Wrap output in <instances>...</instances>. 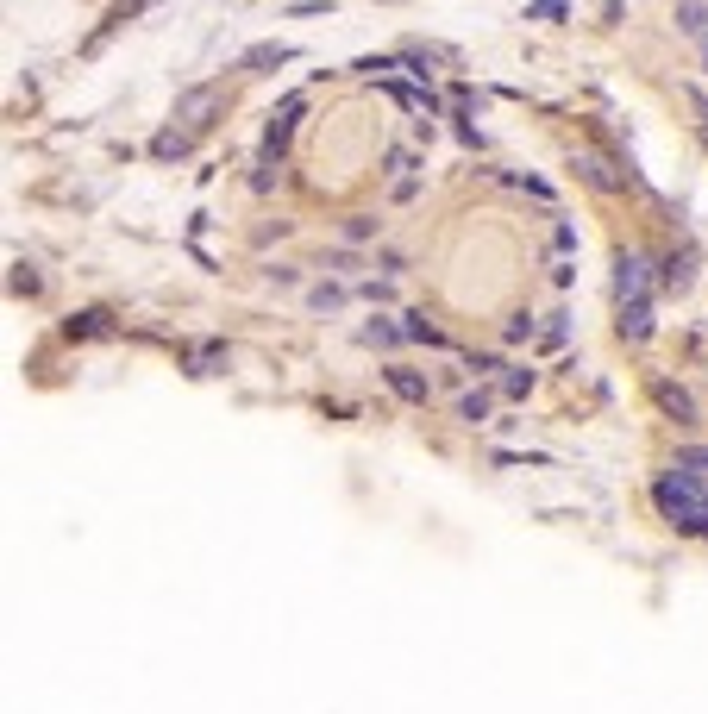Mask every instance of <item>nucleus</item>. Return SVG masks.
<instances>
[{
	"label": "nucleus",
	"instance_id": "412c9836",
	"mask_svg": "<svg viewBox=\"0 0 708 714\" xmlns=\"http://www.w3.org/2000/svg\"><path fill=\"white\" fill-rule=\"evenodd\" d=\"M527 19H564V0H533Z\"/></svg>",
	"mask_w": 708,
	"mask_h": 714
},
{
	"label": "nucleus",
	"instance_id": "f257e3e1",
	"mask_svg": "<svg viewBox=\"0 0 708 714\" xmlns=\"http://www.w3.org/2000/svg\"><path fill=\"white\" fill-rule=\"evenodd\" d=\"M652 282H658V276H652V264H646V251H621V257H615V307H621V301H646Z\"/></svg>",
	"mask_w": 708,
	"mask_h": 714
},
{
	"label": "nucleus",
	"instance_id": "4468645a",
	"mask_svg": "<svg viewBox=\"0 0 708 714\" xmlns=\"http://www.w3.org/2000/svg\"><path fill=\"white\" fill-rule=\"evenodd\" d=\"M94 332H107V314H76L69 320V339H94Z\"/></svg>",
	"mask_w": 708,
	"mask_h": 714
},
{
	"label": "nucleus",
	"instance_id": "f03ea898",
	"mask_svg": "<svg viewBox=\"0 0 708 714\" xmlns=\"http://www.w3.org/2000/svg\"><path fill=\"white\" fill-rule=\"evenodd\" d=\"M220 107V82H201V88H188V94H176V126L182 132H195V126H207V113Z\"/></svg>",
	"mask_w": 708,
	"mask_h": 714
},
{
	"label": "nucleus",
	"instance_id": "423d86ee",
	"mask_svg": "<svg viewBox=\"0 0 708 714\" xmlns=\"http://www.w3.org/2000/svg\"><path fill=\"white\" fill-rule=\"evenodd\" d=\"M690 282H696V257L690 251H671L665 264H658V289H665V295H683Z\"/></svg>",
	"mask_w": 708,
	"mask_h": 714
},
{
	"label": "nucleus",
	"instance_id": "a211bd4d",
	"mask_svg": "<svg viewBox=\"0 0 708 714\" xmlns=\"http://www.w3.org/2000/svg\"><path fill=\"white\" fill-rule=\"evenodd\" d=\"M508 345H521V339H533V314H508Z\"/></svg>",
	"mask_w": 708,
	"mask_h": 714
},
{
	"label": "nucleus",
	"instance_id": "0eeeda50",
	"mask_svg": "<svg viewBox=\"0 0 708 714\" xmlns=\"http://www.w3.org/2000/svg\"><path fill=\"white\" fill-rule=\"evenodd\" d=\"M295 57V44H257V51H245V69L251 76H270L276 63H289Z\"/></svg>",
	"mask_w": 708,
	"mask_h": 714
},
{
	"label": "nucleus",
	"instance_id": "ddd939ff",
	"mask_svg": "<svg viewBox=\"0 0 708 714\" xmlns=\"http://www.w3.org/2000/svg\"><path fill=\"white\" fill-rule=\"evenodd\" d=\"M401 332H408V339H420V345H445L439 326H427V314H408V326H401Z\"/></svg>",
	"mask_w": 708,
	"mask_h": 714
},
{
	"label": "nucleus",
	"instance_id": "6ab92c4d",
	"mask_svg": "<svg viewBox=\"0 0 708 714\" xmlns=\"http://www.w3.org/2000/svg\"><path fill=\"white\" fill-rule=\"evenodd\" d=\"M483 414H489V395H483V389L458 401V420H483Z\"/></svg>",
	"mask_w": 708,
	"mask_h": 714
},
{
	"label": "nucleus",
	"instance_id": "5701e85b",
	"mask_svg": "<svg viewBox=\"0 0 708 714\" xmlns=\"http://www.w3.org/2000/svg\"><path fill=\"white\" fill-rule=\"evenodd\" d=\"M308 301H314V307H339V301H345V289H333V282H320V289H314Z\"/></svg>",
	"mask_w": 708,
	"mask_h": 714
},
{
	"label": "nucleus",
	"instance_id": "aec40b11",
	"mask_svg": "<svg viewBox=\"0 0 708 714\" xmlns=\"http://www.w3.org/2000/svg\"><path fill=\"white\" fill-rule=\"evenodd\" d=\"M502 389H508V395H527V389H533V370H508Z\"/></svg>",
	"mask_w": 708,
	"mask_h": 714
},
{
	"label": "nucleus",
	"instance_id": "9b49d317",
	"mask_svg": "<svg viewBox=\"0 0 708 714\" xmlns=\"http://www.w3.org/2000/svg\"><path fill=\"white\" fill-rule=\"evenodd\" d=\"M658 401H665V414H677V420H696V401L683 395V389H671V383H665V389H658Z\"/></svg>",
	"mask_w": 708,
	"mask_h": 714
},
{
	"label": "nucleus",
	"instance_id": "39448f33",
	"mask_svg": "<svg viewBox=\"0 0 708 714\" xmlns=\"http://www.w3.org/2000/svg\"><path fill=\"white\" fill-rule=\"evenodd\" d=\"M571 170H577L589 188H602V195H615V188H621V176L608 170V157H596V151H571Z\"/></svg>",
	"mask_w": 708,
	"mask_h": 714
},
{
	"label": "nucleus",
	"instance_id": "6e6552de",
	"mask_svg": "<svg viewBox=\"0 0 708 714\" xmlns=\"http://www.w3.org/2000/svg\"><path fill=\"white\" fill-rule=\"evenodd\" d=\"M389 389H395L401 401H427V376H420V370H401V364H395V370H389Z\"/></svg>",
	"mask_w": 708,
	"mask_h": 714
},
{
	"label": "nucleus",
	"instance_id": "20e7f679",
	"mask_svg": "<svg viewBox=\"0 0 708 714\" xmlns=\"http://www.w3.org/2000/svg\"><path fill=\"white\" fill-rule=\"evenodd\" d=\"M615 314H621V339L640 345V339H652V326H658V320H652V314H658V301H652V295H646V301H621Z\"/></svg>",
	"mask_w": 708,
	"mask_h": 714
},
{
	"label": "nucleus",
	"instance_id": "f3484780",
	"mask_svg": "<svg viewBox=\"0 0 708 714\" xmlns=\"http://www.w3.org/2000/svg\"><path fill=\"white\" fill-rule=\"evenodd\" d=\"M151 151H157V157H182V151H188V132H163Z\"/></svg>",
	"mask_w": 708,
	"mask_h": 714
},
{
	"label": "nucleus",
	"instance_id": "b1692460",
	"mask_svg": "<svg viewBox=\"0 0 708 714\" xmlns=\"http://www.w3.org/2000/svg\"><path fill=\"white\" fill-rule=\"evenodd\" d=\"M389 69H395V57H364L358 76H389Z\"/></svg>",
	"mask_w": 708,
	"mask_h": 714
},
{
	"label": "nucleus",
	"instance_id": "f8f14e48",
	"mask_svg": "<svg viewBox=\"0 0 708 714\" xmlns=\"http://www.w3.org/2000/svg\"><path fill=\"white\" fill-rule=\"evenodd\" d=\"M677 470H690V476H708V445H683V451H677Z\"/></svg>",
	"mask_w": 708,
	"mask_h": 714
},
{
	"label": "nucleus",
	"instance_id": "1a4fd4ad",
	"mask_svg": "<svg viewBox=\"0 0 708 714\" xmlns=\"http://www.w3.org/2000/svg\"><path fill=\"white\" fill-rule=\"evenodd\" d=\"M677 32L708 38V7H702V0H677Z\"/></svg>",
	"mask_w": 708,
	"mask_h": 714
},
{
	"label": "nucleus",
	"instance_id": "dca6fc26",
	"mask_svg": "<svg viewBox=\"0 0 708 714\" xmlns=\"http://www.w3.org/2000/svg\"><path fill=\"white\" fill-rule=\"evenodd\" d=\"M401 69H408L414 82H427V76H433V51H414V57H401Z\"/></svg>",
	"mask_w": 708,
	"mask_h": 714
},
{
	"label": "nucleus",
	"instance_id": "9d476101",
	"mask_svg": "<svg viewBox=\"0 0 708 714\" xmlns=\"http://www.w3.org/2000/svg\"><path fill=\"white\" fill-rule=\"evenodd\" d=\"M188 364H195V376H214V364H226V345L214 339V345H195L188 351Z\"/></svg>",
	"mask_w": 708,
	"mask_h": 714
},
{
	"label": "nucleus",
	"instance_id": "7ed1b4c3",
	"mask_svg": "<svg viewBox=\"0 0 708 714\" xmlns=\"http://www.w3.org/2000/svg\"><path fill=\"white\" fill-rule=\"evenodd\" d=\"M295 119H301V94H289L276 113H270V126H264V163H276L282 151H289V132H295Z\"/></svg>",
	"mask_w": 708,
	"mask_h": 714
},
{
	"label": "nucleus",
	"instance_id": "4be33fe9",
	"mask_svg": "<svg viewBox=\"0 0 708 714\" xmlns=\"http://www.w3.org/2000/svg\"><path fill=\"white\" fill-rule=\"evenodd\" d=\"M370 232H376L370 213H351V220H345V238H370Z\"/></svg>",
	"mask_w": 708,
	"mask_h": 714
},
{
	"label": "nucleus",
	"instance_id": "393cba45",
	"mask_svg": "<svg viewBox=\"0 0 708 714\" xmlns=\"http://www.w3.org/2000/svg\"><path fill=\"white\" fill-rule=\"evenodd\" d=\"M702 69H708V38H702Z\"/></svg>",
	"mask_w": 708,
	"mask_h": 714
},
{
	"label": "nucleus",
	"instance_id": "2eb2a0df",
	"mask_svg": "<svg viewBox=\"0 0 708 714\" xmlns=\"http://www.w3.org/2000/svg\"><path fill=\"white\" fill-rule=\"evenodd\" d=\"M364 339H370V345H395V339H408V332L389 326V320H370V326H364Z\"/></svg>",
	"mask_w": 708,
	"mask_h": 714
}]
</instances>
